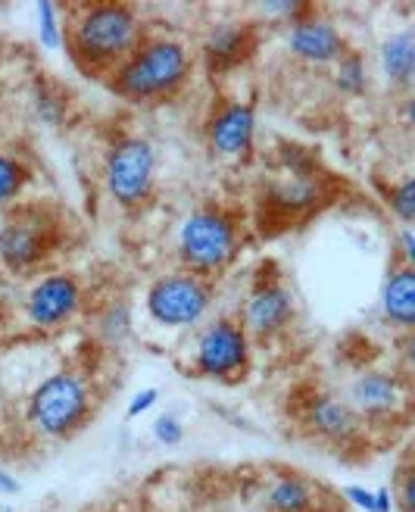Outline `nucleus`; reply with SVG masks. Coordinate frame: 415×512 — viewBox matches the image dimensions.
<instances>
[{
  "label": "nucleus",
  "instance_id": "nucleus-5",
  "mask_svg": "<svg viewBox=\"0 0 415 512\" xmlns=\"http://www.w3.org/2000/svg\"><path fill=\"white\" fill-rule=\"evenodd\" d=\"M103 185L122 210H141L157 188V150L144 135H119L103 157Z\"/></svg>",
  "mask_w": 415,
  "mask_h": 512
},
{
  "label": "nucleus",
  "instance_id": "nucleus-7",
  "mask_svg": "<svg viewBox=\"0 0 415 512\" xmlns=\"http://www.w3.org/2000/svg\"><path fill=\"white\" fill-rule=\"evenodd\" d=\"M253 341L244 325L231 316H216L194 338V372L213 381H238L250 372Z\"/></svg>",
  "mask_w": 415,
  "mask_h": 512
},
{
  "label": "nucleus",
  "instance_id": "nucleus-11",
  "mask_svg": "<svg viewBox=\"0 0 415 512\" xmlns=\"http://www.w3.org/2000/svg\"><path fill=\"white\" fill-rule=\"evenodd\" d=\"M294 316H297V303L291 288L284 285L281 275L263 272L253 281L238 322L244 325L250 341H272L294 322Z\"/></svg>",
  "mask_w": 415,
  "mask_h": 512
},
{
  "label": "nucleus",
  "instance_id": "nucleus-17",
  "mask_svg": "<svg viewBox=\"0 0 415 512\" xmlns=\"http://www.w3.org/2000/svg\"><path fill=\"white\" fill-rule=\"evenodd\" d=\"M381 316L384 322L409 335L415 325V269L409 263H400L387 272L381 288Z\"/></svg>",
  "mask_w": 415,
  "mask_h": 512
},
{
  "label": "nucleus",
  "instance_id": "nucleus-14",
  "mask_svg": "<svg viewBox=\"0 0 415 512\" xmlns=\"http://www.w3.org/2000/svg\"><path fill=\"white\" fill-rule=\"evenodd\" d=\"M256 138V113L244 100H222L206 119V144L225 160H247Z\"/></svg>",
  "mask_w": 415,
  "mask_h": 512
},
{
  "label": "nucleus",
  "instance_id": "nucleus-18",
  "mask_svg": "<svg viewBox=\"0 0 415 512\" xmlns=\"http://www.w3.org/2000/svg\"><path fill=\"white\" fill-rule=\"evenodd\" d=\"M319 484L300 472H275L263 491L266 512H316L319 509Z\"/></svg>",
  "mask_w": 415,
  "mask_h": 512
},
{
  "label": "nucleus",
  "instance_id": "nucleus-12",
  "mask_svg": "<svg viewBox=\"0 0 415 512\" xmlns=\"http://www.w3.org/2000/svg\"><path fill=\"white\" fill-rule=\"evenodd\" d=\"M259 197H263V207L272 219H306L331 197V185L322 166L297 172L281 169L278 178L263 185Z\"/></svg>",
  "mask_w": 415,
  "mask_h": 512
},
{
  "label": "nucleus",
  "instance_id": "nucleus-30",
  "mask_svg": "<svg viewBox=\"0 0 415 512\" xmlns=\"http://www.w3.org/2000/svg\"><path fill=\"white\" fill-rule=\"evenodd\" d=\"M344 497L356 506V509H362V512H372V500H375V491H366V488H359V484H347L344 488Z\"/></svg>",
  "mask_w": 415,
  "mask_h": 512
},
{
  "label": "nucleus",
  "instance_id": "nucleus-29",
  "mask_svg": "<svg viewBox=\"0 0 415 512\" xmlns=\"http://www.w3.org/2000/svg\"><path fill=\"white\" fill-rule=\"evenodd\" d=\"M157 400H160L157 388H144V391H138V394L132 397V403H128V409H125V419H138V416H144L147 409L157 406Z\"/></svg>",
  "mask_w": 415,
  "mask_h": 512
},
{
  "label": "nucleus",
  "instance_id": "nucleus-24",
  "mask_svg": "<svg viewBox=\"0 0 415 512\" xmlns=\"http://www.w3.org/2000/svg\"><path fill=\"white\" fill-rule=\"evenodd\" d=\"M25 182H29V172L19 160H13L10 153H0V203H10L22 194Z\"/></svg>",
  "mask_w": 415,
  "mask_h": 512
},
{
  "label": "nucleus",
  "instance_id": "nucleus-28",
  "mask_svg": "<svg viewBox=\"0 0 415 512\" xmlns=\"http://www.w3.org/2000/svg\"><path fill=\"white\" fill-rule=\"evenodd\" d=\"M153 438H157L160 444H166V447H178L181 441H185V422H181L178 416H172V413L157 416V422H153Z\"/></svg>",
  "mask_w": 415,
  "mask_h": 512
},
{
  "label": "nucleus",
  "instance_id": "nucleus-23",
  "mask_svg": "<svg viewBox=\"0 0 415 512\" xmlns=\"http://www.w3.org/2000/svg\"><path fill=\"white\" fill-rule=\"evenodd\" d=\"M381 194H384L387 207H391V213L409 228L412 219H415V178L412 175H403L400 182H391Z\"/></svg>",
  "mask_w": 415,
  "mask_h": 512
},
{
  "label": "nucleus",
  "instance_id": "nucleus-33",
  "mask_svg": "<svg viewBox=\"0 0 415 512\" xmlns=\"http://www.w3.org/2000/svg\"><path fill=\"white\" fill-rule=\"evenodd\" d=\"M391 509H394L391 488H378L375 491V500H372V512H391Z\"/></svg>",
  "mask_w": 415,
  "mask_h": 512
},
{
  "label": "nucleus",
  "instance_id": "nucleus-13",
  "mask_svg": "<svg viewBox=\"0 0 415 512\" xmlns=\"http://www.w3.org/2000/svg\"><path fill=\"white\" fill-rule=\"evenodd\" d=\"M82 310V285L69 272H47L41 275L29 297H25V316L41 331H54L72 322Z\"/></svg>",
  "mask_w": 415,
  "mask_h": 512
},
{
  "label": "nucleus",
  "instance_id": "nucleus-2",
  "mask_svg": "<svg viewBox=\"0 0 415 512\" xmlns=\"http://www.w3.org/2000/svg\"><path fill=\"white\" fill-rule=\"evenodd\" d=\"M191 72H194V57L185 44L178 38L153 35L144 38L135 47V54L103 85L119 100H125V104H160V100L181 94V88L191 79Z\"/></svg>",
  "mask_w": 415,
  "mask_h": 512
},
{
  "label": "nucleus",
  "instance_id": "nucleus-3",
  "mask_svg": "<svg viewBox=\"0 0 415 512\" xmlns=\"http://www.w3.org/2000/svg\"><path fill=\"white\" fill-rule=\"evenodd\" d=\"M241 244H244V232H241L238 216L222 207L194 210L181 222L178 238H175L181 269L200 275L206 281H213L235 263Z\"/></svg>",
  "mask_w": 415,
  "mask_h": 512
},
{
  "label": "nucleus",
  "instance_id": "nucleus-4",
  "mask_svg": "<svg viewBox=\"0 0 415 512\" xmlns=\"http://www.w3.org/2000/svg\"><path fill=\"white\" fill-rule=\"evenodd\" d=\"M94 416V388L91 381L75 372L60 369L47 375L29 397L25 406V419L50 441H66L72 434H79Z\"/></svg>",
  "mask_w": 415,
  "mask_h": 512
},
{
  "label": "nucleus",
  "instance_id": "nucleus-6",
  "mask_svg": "<svg viewBox=\"0 0 415 512\" xmlns=\"http://www.w3.org/2000/svg\"><path fill=\"white\" fill-rule=\"evenodd\" d=\"M213 297H216L213 281L191 275L185 269H175V272L160 275L147 288L144 306H147V316L160 328L185 331L206 319V313H210V306H213Z\"/></svg>",
  "mask_w": 415,
  "mask_h": 512
},
{
  "label": "nucleus",
  "instance_id": "nucleus-21",
  "mask_svg": "<svg viewBox=\"0 0 415 512\" xmlns=\"http://www.w3.org/2000/svg\"><path fill=\"white\" fill-rule=\"evenodd\" d=\"M331 82L334 88L347 94V97H362L369 88V66H366V57L359 54V50H347L344 57H337L331 63Z\"/></svg>",
  "mask_w": 415,
  "mask_h": 512
},
{
  "label": "nucleus",
  "instance_id": "nucleus-16",
  "mask_svg": "<svg viewBox=\"0 0 415 512\" xmlns=\"http://www.w3.org/2000/svg\"><path fill=\"white\" fill-rule=\"evenodd\" d=\"M256 50V29L250 22H219L203 38V66L213 75H225L244 66Z\"/></svg>",
  "mask_w": 415,
  "mask_h": 512
},
{
  "label": "nucleus",
  "instance_id": "nucleus-25",
  "mask_svg": "<svg viewBox=\"0 0 415 512\" xmlns=\"http://www.w3.org/2000/svg\"><path fill=\"white\" fill-rule=\"evenodd\" d=\"M38 13V32H41V44L47 50H57L63 44V16H60V7L50 4V0H41L35 7Z\"/></svg>",
  "mask_w": 415,
  "mask_h": 512
},
{
  "label": "nucleus",
  "instance_id": "nucleus-1",
  "mask_svg": "<svg viewBox=\"0 0 415 512\" xmlns=\"http://www.w3.org/2000/svg\"><path fill=\"white\" fill-rule=\"evenodd\" d=\"M144 41V19L135 7L113 4V0H94V4L72 7L66 22V54L79 66V72L97 82L110 75L135 54Z\"/></svg>",
  "mask_w": 415,
  "mask_h": 512
},
{
  "label": "nucleus",
  "instance_id": "nucleus-10",
  "mask_svg": "<svg viewBox=\"0 0 415 512\" xmlns=\"http://www.w3.org/2000/svg\"><path fill=\"white\" fill-rule=\"evenodd\" d=\"M294 413H297L294 419L300 422V428L309 438H319L322 444H331V447L359 444L362 434H366V425H362V419L347 406V400L331 391H306Z\"/></svg>",
  "mask_w": 415,
  "mask_h": 512
},
{
  "label": "nucleus",
  "instance_id": "nucleus-15",
  "mask_svg": "<svg viewBox=\"0 0 415 512\" xmlns=\"http://www.w3.org/2000/svg\"><path fill=\"white\" fill-rule=\"evenodd\" d=\"M288 50L309 66H331L337 57L347 54L350 44L331 19L309 13L306 19L288 25Z\"/></svg>",
  "mask_w": 415,
  "mask_h": 512
},
{
  "label": "nucleus",
  "instance_id": "nucleus-31",
  "mask_svg": "<svg viewBox=\"0 0 415 512\" xmlns=\"http://www.w3.org/2000/svg\"><path fill=\"white\" fill-rule=\"evenodd\" d=\"M400 250H403V256H400V263H415V235H412V228H406L403 225V232H400Z\"/></svg>",
  "mask_w": 415,
  "mask_h": 512
},
{
  "label": "nucleus",
  "instance_id": "nucleus-9",
  "mask_svg": "<svg viewBox=\"0 0 415 512\" xmlns=\"http://www.w3.org/2000/svg\"><path fill=\"white\" fill-rule=\"evenodd\" d=\"M57 247V228L54 219L44 213L22 210L7 216V222L0 225V263L10 272H32L41 266L50 250Z\"/></svg>",
  "mask_w": 415,
  "mask_h": 512
},
{
  "label": "nucleus",
  "instance_id": "nucleus-19",
  "mask_svg": "<svg viewBox=\"0 0 415 512\" xmlns=\"http://www.w3.org/2000/svg\"><path fill=\"white\" fill-rule=\"evenodd\" d=\"M378 63H381V72L387 82L394 88L409 91V85L415 79V32L400 29V32L387 35L378 47Z\"/></svg>",
  "mask_w": 415,
  "mask_h": 512
},
{
  "label": "nucleus",
  "instance_id": "nucleus-8",
  "mask_svg": "<svg viewBox=\"0 0 415 512\" xmlns=\"http://www.w3.org/2000/svg\"><path fill=\"white\" fill-rule=\"evenodd\" d=\"M409 375L403 369H362L347 384V406L362 425H387L409 413Z\"/></svg>",
  "mask_w": 415,
  "mask_h": 512
},
{
  "label": "nucleus",
  "instance_id": "nucleus-22",
  "mask_svg": "<svg viewBox=\"0 0 415 512\" xmlns=\"http://www.w3.org/2000/svg\"><path fill=\"white\" fill-rule=\"evenodd\" d=\"M32 110H35V116L44 122V125H63L66 119H69V100H66V94L60 91V88H50V85H38L35 91H32Z\"/></svg>",
  "mask_w": 415,
  "mask_h": 512
},
{
  "label": "nucleus",
  "instance_id": "nucleus-26",
  "mask_svg": "<svg viewBox=\"0 0 415 512\" xmlns=\"http://www.w3.org/2000/svg\"><path fill=\"white\" fill-rule=\"evenodd\" d=\"M259 13H266L269 19H281V22H300L309 13H316L313 4H303V0H269V4H259Z\"/></svg>",
  "mask_w": 415,
  "mask_h": 512
},
{
  "label": "nucleus",
  "instance_id": "nucleus-20",
  "mask_svg": "<svg viewBox=\"0 0 415 512\" xmlns=\"http://www.w3.org/2000/svg\"><path fill=\"white\" fill-rule=\"evenodd\" d=\"M94 331H97L100 344H107V347H122L128 338H132L135 316H132L128 300H110L107 306H103L94 319Z\"/></svg>",
  "mask_w": 415,
  "mask_h": 512
},
{
  "label": "nucleus",
  "instance_id": "nucleus-32",
  "mask_svg": "<svg viewBox=\"0 0 415 512\" xmlns=\"http://www.w3.org/2000/svg\"><path fill=\"white\" fill-rule=\"evenodd\" d=\"M19 478L16 475H10L7 469H0V497H13V494H19Z\"/></svg>",
  "mask_w": 415,
  "mask_h": 512
},
{
  "label": "nucleus",
  "instance_id": "nucleus-27",
  "mask_svg": "<svg viewBox=\"0 0 415 512\" xmlns=\"http://www.w3.org/2000/svg\"><path fill=\"white\" fill-rule=\"evenodd\" d=\"M412 491H415V475H412L409 459H403L400 472H397V478L391 484V497H394V506L400 512H412Z\"/></svg>",
  "mask_w": 415,
  "mask_h": 512
}]
</instances>
